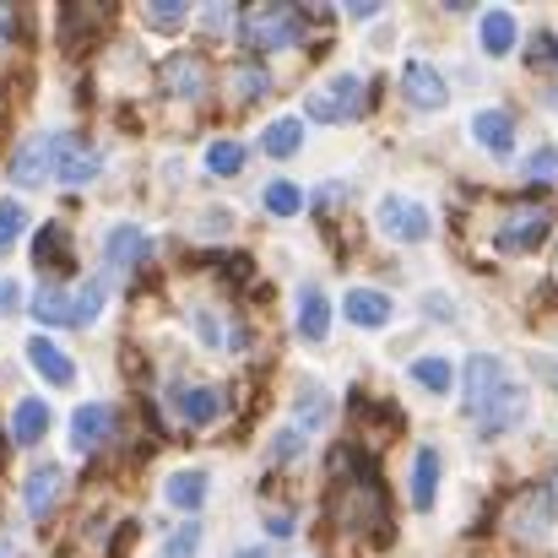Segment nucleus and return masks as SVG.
Wrapping results in <instances>:
<instances>
[{
  "label": "nucleus",
  "instance_id": "obj_7",
  "mask_svg": "<svg viewBox=\"0 0 558 558\" xmlns=\"http://www.w3.org/2000/svg\"><path fill=\"white\" fill-rule=\"evenodd\" d=\"M548 222H554L548 206H515V211L499 222V250H510V255H515V250H521V255L537 250V244L548 239Z\"/></svg>",
  "mask_w": 558,
  "mask_h": 558
},
{
  "label": "nucleus",
  "instance_id": "obj_36",
  "mask_svg": "<svg viewBox=\"0 0 558 558\" xmlns=\"http://www.w3.org/2000/svg\"><path fill=\"white\" fill-rule=\"evenodd\" d=\"M206 169L211 174H239L244 169V147L239 142H211L206 147Z\"/></svg>",
  "mask_w": 558,
  "mask_h": 558
},
{
  "label": "nucleus",
  "instance_id": "obj_26",
  "mask_svg": "<svg viewBox=\"0 0 558 558\" xmlns=\"http://www.w3.org/2000/svg\"><path fill=\"white\" fill-rule=\"evenodd\" d=\"M299 147H304V120H293V114H282V120H271L260 131V153L266 158H293Z\"/></svg>",
  "mask_w": 558,
  "mask_h": 558
},
{
  "label": "nucleus",
  "instance_id": "obj_10",
  "mask_svg": "<svg viewBox=\"0 0 558 558\" xmlns=\"http://www.w3.org/2000/svg\"><path fill=\"white\" fill-rule=\"evenodd\" d=\"M401 93H407L412 109H445L450 104V87H445V76L428 60H407L401 65Z\"/></svg>",
  "mask_w": 558,
  "mask_h": 558
},
{
  "label": "nucleus",
  "instance_id": "obj_27",
  "mask_svg": "<svg viewBox=\"0 0 558 558\" xmlns=\"http://www.w3.org/2000/svg\"><path fill=\"white\" fill-rule=\"evenodd\" d=\"M44 428H49V401H38V396L16 401V412H11V439H16V445H33V439H44Z\"/></svg>",
  "mask_w": 558,
  "mask_h": 558
},
{
  "label": "nucleus",
  "instance_id": "obj_42",
  "mask_svg": "<svg viewBox=\"0 0 558 558\" xmlns=\"http://www.w3.org/2000/svg\"><path fill=\"white\" fill-rule=\"evenodd\" d=\"M266 532H271V537H293V515H282V510L266 515Z\"/></svg>",
  "mask_w": 558,
  "mask_h": 558
},
{
  "label": "nucleus",
  "instance_id": "obj_28",
  "mask_svg": "<svg viewBox=\"0 0 558 558\" xmlns=\"http://www.w3.org/2000/svg\"><path fill=\"white\" fill-rule=\"evenodd\" d=\"M412 379L428 390V396H450V385H456V369H450V359H439V353H428V359H412Z\"/></svg>",
  "mask_w": 558,
  "mask_h": 558
},
{
  "label": "nucleus",
  "instance_id": "obj_17",
  "mask_svg": "<svg viewBox=\"0 0 558 558\" xmlns=\"http://www.w3.org/2000/svg\"><path fill=\"white\" fill-rule=\"evenodd\" d=\"M477 38H483V54H510L515 49V38H521V22H515V11H505V5H494V11H483L477 16Z\"/></svg>",
  "mask_w": 558,
  "mask_h": 558
},
{
  "label": "nucleus",
  "instance_id": "obj_1",
  "mask_svg": "<svg viewBox=\"0 0 558 558\" xmlns=\"http://www.w3.org/2000/svg\"><path fill=\"white\" fill-rule=\"evenodd\" d=\"M326 515L348 532H369L374 543L390 537V505H385V488H379V472H374L369 450L348 445L331 456V494H326Z\"/></svg>",
  "mask_w": 558,
  "mask_h": 558
},
{
  "label": "nucleus",
  "instance_id": "obj_33",
  "mask_svg": "<svg viewBox=\"0 0 558 558\" xmlns=\"http://www.w3.org/2000/svg\"><path fill=\"white\" fill-rule=\"evenodd\" d=\"M293 412H299V423H304V428H320V423L331 417V401H326V390H320V385H304V390H299V401H293Z\"/></svg>",
  "mask_w": 558,
  "mask_h": 558
},
{
  "label": "nucleus",
  "instance_id": "obj_5",
  "mask_svg": "<svg viewBox=\"0 0 558 558\" xmlns=\"http://www.w3.org/2000/svg\"><path fill=\"white\" fill-rule=\"evenodd\" d=\"M374 217H379V233H385V239H396V244H423V239L434 233L428 206H423V201H412V195H385Z\"/></svg>",
  "mask_w": 558,
  "mask_h": 558
},
{
  "label": "nucleus",
  "instance_id": "obj_24",
  "mask_svg": "<svg viewBox=\"0 0 558 558\" xmlns=\"http://www.w3.org/2000/svg\"><path fill=\"white\" fill-rule=\"evenodd\" d=\"M222 407H228V396H222L217 385H190V390H180V417L195 423V428L217 423V417H222Z\"/></svg>",
  "mask_w": 558,
  "mask_h": 558
},
{
  "label": "nucleus",
  "instance_id": "obj_14",
  "mask_svg": "<svg viewBox=\"0 0 558 558\" xmlns=\"http://www.w3.org/2000/svg\"><path fill=\"white\" fill-rule=\"evenodd\" d=\"M109 27V5H65L60 11V44L65 49H82L87 38H98Z\"/></svg>",
  "mask_w": 558,
  "mask_h": 558
},
{
  "label": "nucleus",
  "instance_id": "obj_21",
  "mask_svg": "<svg viewBox=\"0 0 558 558\" xmlns=\"http://www.w3.org/2000/svg\"><path fill=\"white\" fill-rule=\"evenodd\" d=\"M33 315L44 326H76V288H60V282H44L33 293Z\"/></svg>",
  "mask_w": 558,
  "mask_h": 558
},
{
  "label": "nucleus",
  "instance_id": "obj_47",
  "mask_svg": "<svg viewBox=\"0 0 558 558\" xmlns=\"http://www.w3.org/2000/svg\"><path fill=\"white\" fill-rule=\"evenodd\" d=\"M543 374H548V379H554V385H558V364H543Z\"/></svg>",
  "mask_w": 558,
  "mask_h": 558
},
{
  "label": "nucleus",
  "instance_id": "obj_39",
  "mask_svg": "<svg viewBox=\"0 0 558 558\" xmlns=\"http://www.w3.org/2000/svg\"><path fill=\"white\" fill-rule=\"evenodd\" d=\"M299 450H304V434H299V428H282V434L271 439V461H293Z\"/></svg>",
  "mask_w": 558,
  "mask_h": 558
},
{
  "label": "nucleus",
  "instance_id": "obj_15",
  "mask_svg": "<svg viewBox=\"0 0 558 558\" xmlns=\"http://www.w3.org/2000/svg\"><path fill=\"white\" fill-rule=\"evenodd\" d=\"M326 331H331V299H326L320 282H304L299 288V337L304 342H326Z\"/></svg>",
  "mask_w": 558,
  "mask_h": 558
},
{
  "label": "nucleus",
  "instance_id": "obj_20",
  "mask_svg": "<svg viewBox=\"0 0 558 558\" xmlns=\"http://www.w3.org/2000/svg\"><path fill=\"white\" fill-rule=\"evenodd\" d=\"M548 521H554V499L543 488H526L515 499V510H510V532H521V537H543Z\"/></svg>",
  "mask_w": 558,
  "mask_h": 558
},
{
  "label": "nucleus",
  "instance_id": "obj_34",
  "mask_svg": "<svg viewBox=\"0 0 558 558\" xmlns=\"http://www.w3.org/2000/svg\"><path fill=\"white\" fill-rule=\"evenodd\" d=\"M190 22V5H180V0H153L147 5V27L153 33H180Z\"/></svg>",
  "mask_w": 558,
  "mask_h": 558
},
{
  "label": "nucleus",
  "instance_id": "obj_38",
  "mask_svg": "<svg viewBox=\"0 0 558 558\" xmlns=\"http://www.w3.org/2000/svg\"><path fill=\"white\" fill-rule=\"evenodd\" d=\"M190 320H195V331H201V342H206V348H222V342H228L222 320H211L206 310H190Z\"/></svg>",
  "mask_w": 558,
  "mask_h": 558
},
{
  "label": "nucleus",
  "instance_id": "obj_23",
  "mask_svg": "<svg viewBox=\"0 0 558 558\" xmlns=\"http://www.w3.org/2000/svg\"><path fill=\"white\" fill-rule=\"evenodd\" d=\"M434 499H439V450L423 445L412 456V510H434Z\"/></svg>",
  "mask_w": 558,
  "mask_h": 558
},
{
  "label": "nucleus",
  "instance_id": "obj_31",
  "mask_svg": "<svg viewBox=\"0 0 558 558\" xmlns=\"http://www.w3.org/2000/svg\"><path fill=\"white\" fill-rule=\"evenodd\" d=\"M521 180H526V185H558V147H537V153H526Z\"/></svg>",
  "mask_w": 558,
  "mask_h": 558
},
{
  "label": "nucleus",
  "instance_id": "obj_3",
  "mask_svg": "<svg viewBox=\"0 0 558 558\" xmlns=\"http://www.w3.org/2000/svg\"><path fill=\"white\" fill-rule=\"evenodd\" d=\"M239 33H244V44H250L255 60H260V54H271V49H293V44H304L310 16H304L299 5H255V11L239 16Z\"/></svg>",
  "mask_w": 558,
  "mask_h": 558
},
{
  "label": "nucleus",
  "instance_id": "obj_44",
  "mask_svg": "<svg viewBox=\"0 0 558 558\" xmlns=\"http://www.w3.org/2000/svg\"><path fill=\"white\" fill-rule=\"evenodd\" d=\"M374 11H379V0H353V5H348V16H359V22H369Z\"/></svg>",
  "mask_w": 558,
  "mask_h": 558
},
{
  "label": "nucleus",
  "instance_id": "obj_19",
  "mask_svg": "<svg viewBox=\"0 0 558 558\" xmlns=\"http://www.w3.org/2000/svg\"><path fill=\"white\" fill-rule=\"evenodd\" d=\"M60 483H65L60 466H38V472H27V483H22V505H27L33 521H44V515L60 505Z\"/></svg>",
  "mask_w": 558,
  "mask_h": 558
},
{
  "label": "nucleus",
  "instance_id": "obj_11",
  "mask_svg": "<svg viewBox=\"0 0 558 558\" xmlns=\"http://www.w3.org/2000/svg\"><path fill=\"white\" fill-rule=\"evenodd\" d=\"M98 169H104L98 147H87L82 136L60 131V158H54V180H60V185H87V180H98Z\"/></svg>",
  "mask_w": 558,
  "mask_h": 558
},
{
  "label": "nucleus",
  "instance_id": "obj_37",
  "mask_svg": "<svg viewBox=\"0 0 558 558\" xmlns=\"http://www.w3.org/2000/svg\"><path fill=\"white\" fill-rule=\"evenodd\" d=\"M169 558H195L201 554V521H185L174 537H169V548H163Z\"/></svg>",
  "mask_w": 558,
  "mask_h": 558
},
{
  "label": "nucleus",
  "instance_id": "obj_18",
  "mask_svg": "<svg viewBox=\"0 0 558 558\" xmlns=\"http://www.w3.org/2000/svg\"><path fill=\"white\" fill-rule=\"evenodd\" d=\"M104 255H109V266H114V271H131V266H142V260H147V233H142L136 222H114V228H109V239H104Z\"/></svg>",
  "mask_w": 558,
  "mask_h": 558
},
{
  "label": "nucleus",
  "instance_id": "obj_29",
  "mask_svg": "<svg viewBox=\"0 0 558 558\" xmlns=\"http://www.w3.org/2000/svg\"><path fill=\"white\" fill-rule=\"evenodd\" d=\"M228 82H233V93H239V98H266V87H271V71H266L260 60H239Z\"/></svg>",
  "mask_w": 558,
  "mask_h": 558
},
{
  "label": "nucleus",
  "instance_id": "obj_46",
  "mask_svg": "<svg viewBox=\"0 0 558 558\" xmlns=\"http://www.w3.org/2000/svg\"><path fill=\"white\" fill-rule=\"evenodd\" d=\"M0 558H16V548H11V543H5V537H0Z\"/></svg>",
  "mask_w": 558,
  "mask_h": 558
},
{
  "label": "nucleus",
  "instance_id": "obj_13",
  "mask_svg": "<svg viewBox=\"0 0 558 558\" xmlns=\"http://www.w3.org/2000/svg\"><path fill=\"white\" fill-rule=\"evenodd\" d=\"M27 364H33V374H38L44 385H54V390L76 385V364H71L49 337H27Z\"/></svg>",
  "mask_w": 558,
  "mask_h": 558
},
{
  "label": "nucleus",
  "instance_id": "obj_12",
  "mask_svg": "<svg viewBox=\"0 0 558 558\" xmlns=\"http://www.w3.org/2000/svg\"><path fill=\"white\" fill-rule=\"evenodd\" d=\"M472 142L483 153H494V158H510L515 153V120H510V109H477L472 114Z\"/></svg>",
  "mask_w": 558,
  "mask_h": 558
},
{
  "label": "nucleus",
  "instance_id": "obj_35",
  "mask_svg": "<svg viewBox=\"0 0 558 558\" xmlns=\"http://www.w3.org/2000/svg\"><path fill=\"white\" fill-rule=\"evenodd\" d=\"M22 228H27V206H22L16 195H5V201H0V250H11V244L22 239Z\"/></svg>",
  "mask_w": 558,
  "mask_h": 558
},
{
  "label": "nucleus",
  "instance_id": "obj_2",
  "mask_svg": "<svg viewBox=\"0 0 558 558\" xmlns=\"http://www.w3.org/2000/svg\"><path fill=\"white\" fill-rule=\"evenodd\" d=\"M526 412H532L526 390L510 379V369H505L499 359L477 353V359L466 364V417L477 423V434H483V439H499V434L521 428V423H526Z\"/></svg>",
  "mask_w": 558,
  "mask_h": 558
},
{
  "label": "nucleus",
  "instance_id": "obj_43",
  "mask_svg": "<svg viewBox=\"0 0 558 558\" xmlns=\"http://www.w3.org/2000/svg\"><path fill=\"white\" fill-rule=\"evenodd\" d=\"M11 38H16V11H11V5H0V49H5Z\"/></svg>",
  "mask_w": 558,
  "mask_h": 558
},
{
  "label": "nucleus",
  "instance_id": "obj_22",
  "mask_svg": "<svg viewBox=\"0 0 558 558\" xmlns=\"http://www.w3.org/2000/svg\"><path fill=\"white\" fill-rule=\"evenodd\" d=\"M206 494H211V477H206L201 466L174 472V477H169V488H163V499H169L174 510H185V515H195V510L206 505Z\"/></svg>",
  "mask_w": 558,
  "mask_h": 558
},
{
  "label": "nucleus",
  "instance_id": "obj_4",
  "mask_svg": "<svg viewBox=\"0 0 558 558\" xmlns=\"http://www.w3.org/2000/svg\"><path fill=\"white\" fill-rule=\"evenodd\" d=\"M369 109V93H364V82L353 76V71H342L331 87H320V93H310V104H304V114L310 120H320V125H342V120H359Z\"/></svg>",
  "mask_w": 558,
  "mask_h": 558
},
{
  "label": "nucleus",
  "instance_id": "obj_40",
  "mask_svg": "<svg viewBox=\"0 0 558 558\" xmlns=\"http://www.w3.org/2000/svg\"><path fill=\"white\" fill-rule=\"evenodd\" d=\"M233 22H239V16H233V5H211V11H206V33H228Z\"/></svg>",
  "mask_w": 558,
  "mask_h": 558
},
{
  "label": "nucleus",
  "instance_id": "obj_16",
  "mask_svg": "<svg viewBox=\"0 0 558 558\" xmlns=\"http://www.w3.org/2000/svg\"><path fill=\"white\" fill-rule=\"evenodd\" d=\"M342 315H348L353 326H364V331H379V326H390L396 304H390L385 293H374V288H348V299H342Z\"/></svg>",
  "mask_w": 558,
  "mask_h": 558
},
{
  "label": "nucleus",
  "instance_id": "obj_9",
  "mask_svg": "<svg viewBox=\"0 0 558 558\" xmlns=\"http://www.w3.org/2000/svg\"><path fill=\"white\" fill-rule=\"evenodd\" d=\"M158 76H163V93H174V98H201L211 87V65L201 54H190V49H174Z\"/></svg>",
  "mask_w": 558,
  "mask_h": 558
},
{
  "label": "nucleus",
  "instance_id": "obj_45",
  "mask_svg": "<svg viewBox=\"0 0 558 558\" xmlns=\"http://www.w3.org/2000/svg\"><path fill=\"white\" fill-rule=\"evenodd\" d=\"M239 558H271V554H266V548H244Z\"/></svg>",
  "mask_w": 558,
  "mask_h": 558
},
{
  "label": "nucleus",
  "instance_id": "obj_25",
  "mask_svg": "<svg viewBox=\"0 0 558 558\" xmlns=\"http://www.w3.org/2000/svg\"><path fill=\"white\" fill-rule=\"evenodd\" d=\"M33 260L49 266V271H71V233H65V222H44V228H38Z\"/></svg>",
  "mask_w": 558,
  "mask_h": 558
},
{
  "label": "nucleus",
  "instance_id": "obj_6",
  "mask_svg": "<svg viewBox=\"0 0 558 558\" xmlns=\"http://www.w3.org/2000/svg\"><path fill=\"white\" fill-rule=\"evenodd\" d=\"M54 158H60V131H38V136H27L16 147L11 180L16 185H44V180H54Z\"/></svg>",
  "mask_w": 558,
  "mask_h": 558
},
{
  "label": "nucleus",
  "instance_id": "obj_8",
  "mask_svg": "<svg viewBox=\"0 0 558 558\" xmlns=\"http://www.w3.org/2000/svg\"><path fill=\"white\" fill-rule=\"evenodd\" d=\"M109 434H114V407H109V401H87V407L71 412V450H76V456L104 450Z\"/></svg>",
  "mask_w": 558,
  "mask_h": 558
},
{
  "label": "nucleus",
  "instance_id": "obj_41",
  "mask_svg": "<svg viewBox=\"0 0 558 558\" xmlns=\"http://www.w3.org/2000/svg\"><path fill=\"white\" fill-rule=\"evenodd\" d=\"M22 304V288H16V277H0V315H11Z\"/></svg>",
  "mask_w": 558,
  "mask_h": 558
},
{
  "label": "nucleus",
  "instance_id": "obj_32",
  "mask_svg": "<svg viewBox=\"0 0 558 558\" xmlns=\"http://www.w3.org/2000/svg\"><path fill=\"white\" fill-rule=\"evenodd\" d=\"M104 299H109V282H104V277L82 282V288H76V326H93V320L104 315Z\"/></svg>",
  "mask_w": 558,
  "mask_h": 558
},
{
  "label": "nucleus",
  "instance_id": "obj_30",
  "mask_svg": "<svg viewBox=\"0 0 558 558\" xmlns=\"http://www.w3.org/2000/svg\"><path fill=\"white\" fill-rule=\"evenodd\" d=\"M266 211L271 217H299L304 211V190L293 185V180H271L266 185Z\"/></svg>",
  "mask_w": 558,
  "mask_h": 558
}]
</instances>
